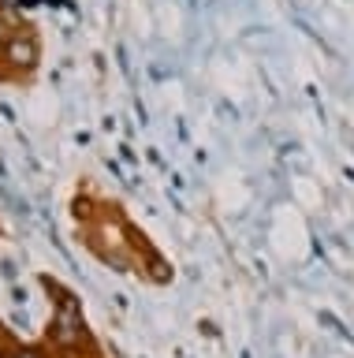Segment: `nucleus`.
Returning <instances> with one entry per match:
<instances>
[{"instance_id":"nucleus-1","label":"nucleus","mask_w":354,"mask_h":358,"mask_svg":"<svg viewBox=\"0 0 354 358\" xmlns=\"http://www.w3.org/2000/svg\"><path fill=\"white\" fill-rule=\"evenodd\" d=\"M68 217L75 243L105 265L108 273L131 276L146 287H168L175 280V262L157 246V239L131 217L116 194H105L94 179H79L68 198Z\"/></svg>"},{"instance_id":"nucleus-2","label":"nucleus","mask_w":354,"mask_h":358,"mask_svg":"<svg viewBox=\"0 0 354 358\" xmlns=\"http://www.w3.org/2000/svg\"><path fill=\"white\" fill-rule=\"evenodd\" d=\"M34 284L45 291V302H49L45 329L38 336L41 358H112L105 351V343L97 340L90 317H86L82 295L68 280L52 273H38Z\"/></svg>"},{"instance_id":"nucleus-3","label":"nucleus","mask_w":354,"mask_h":358,"mask_svg":"<svg viewBox=\"0 0 354 358\" xmlns=\"http://www.w3.org/2000/svg\"><path fill=\"white\" fill-rule=\"evenodd\" d=\"M41 67V38L12 0H0V83L34 86Z\"/></svg>"},{"instance_id":"nucleus-4","label":"nucleus","mask_w":354,"mask_h":358,"mask_svg":"<svg viewBox=\"0 0 354 358\" xmlns=\"http://www.w3.org/2000/svg\"><path fill=\"white\" fill-rule=\"evenodd\" d=\"M0 358H41L38 340H23L12 324L0 317Z\"/></svg>"},{"instance_id":"nucleus-5","label":"nucleus","mask_w":354,"mask_h":358,"mask_svg":"<svg viewBox=\"0 0 354 358\" xmlns=\"http://www.w3.org/2000/svg\"><path fill=\"white\" fill-rule=\"evenodd\" d=\"M0 239H4V224H0Z\"/></svg>"}]
</instances>
